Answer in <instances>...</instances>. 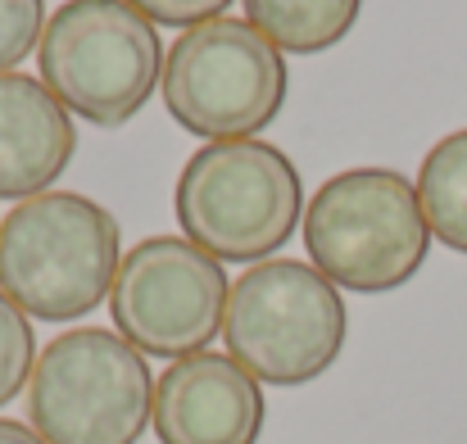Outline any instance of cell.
<instances>
[{"label": "cell", "mask_w": 467, "mask_h": 444, "mask_svg": "<svg viewBox=\"0 0 467 444\" xmlns=\"http://www.w3.org/2000/svg\"><path fill=\"white\" fill-rule=\"evenodd\" d=\"M163 105L191 137L254 141L286 105V55L250 18L186 27L163 55Z\"/></svg>", "instance_id": "cell-5"}, {"label": "cell", "mask_w": 467, "mask_h": 444, "mask_svg": "<svg viewBox=\"0 0 467 444\" xmlns=\"http://www.w3.org/2000/svg\"><path fill=\"white\" fill-rule=\"evenodd\" d=\"M78 154V123L41 77L0 73V200L46 195Z\"/></svg>", "instance_id": "cell-10"}, {"label": "cell", "mask_w": 467, "mask_h": 444, "mask_svg": "<svg viewBox=\"0 0 467 444\" xmlns=\"http://www.w3.org/2000/svg\"><path fill=\"white\" fill-rule=\"evenodd\" d=\"M177 222L218 263H268L305 222L300 168L268 141H209L177 172Z\"/></svg>", "instance_id": "cell-3"}, {"label": "cell", "mask_w": 467, "mask_h": 444, "mask_svg": "<svg viewBox=\"0 0 467 444\" xmlns=\"http://www.w3.org/2000/svg\"><path fill=\"white\" fill-rule=\"evenodd\" d=\"M155 413V377L109 326L55 336L27 381V418L46 444H137Z\"/></svg>", "instance_id": "cell-6"}, {"label": "cell", "mask_w": 467, "mask_h": 444, "mask_svg": "<svg viewBox=\"0 0 467 444\" xmlns=\"http://www.w3.org/2000/svg\"><path fill=\"white\" fill-rule=\"evenodd\" d=\"M431 241L418 186L395 168H345L305 209L309 263L336 291H400L422 273Z\"/></svg>", "instance_id": "cell-2"}, {"label": "cell", "mask_w": 467, "mask_h": 444, "mask_svg": "<svg viewBox=\"0 0 467 444\" xmlns=\"http://www.w3.org/2000/svg\"><path fill=\"white\" fill-rule=\"evenodd\" d=\"M36 367V331L32 317L0 291V408L18 399Z\"/></svg>", "instance_id": "cell-13"}, {"label": "cell", "mask_w": 467, "mask_h": 444, "mask_svg": "<svg viewBox=\"0 0 467 444\" xmlns=\"http://www.w3.org/2000/svg\"><path fill=\"white\" fill-rule=\"evenodd\" d=\"M264 386L232 354L177 358L155 381L159 444H254L264 436Z\"/></svg>", "instance_id": "cell-9"}, {"label": "cell", "mask_w": 467, "mask_h": 444, "mask_svg": "<svg viewBox=\"0 0 467 444\" xmlns=\"http://www.w3.org/2000/svg\"><path fill=\"white\" fill-rule=\"evenodd\" d=\"M363 14V0H245V18L282 55H322L340 46Z\"/></svg>", "instance_id": "cell-11"}, {"label": "cell", "mask_w": 467, "mask_h": 444, "mask_svg": "<svg viewBox=\"0 0 467 444\" xmlns=\"http://www.w3.org/2000/svg\"><path fill=\"white\" fill-rule=\"evenodd\" d=\"M137 14H146L150 23H163V27H200V23H213L227 14L232 0H128Z\"/></svg>", "instance_id": "cell-15"}, {"label": "cell", "mask_w": 467, "mask_h": 444, "mask_svg": "<svg viewBox=\"0 0 467 444\" xmlns=\"http://www.w3.org/2000/svg\"><path fill=\"white\" fill-rule=\"evenodd\" d=\"M0 444H46L27 422H14V418H0Z\"/></svg>", "instance_id": "cell-16"}, {"label": "cell", "mask_w": 467, "mask_h": 444, "mask_svg": "<svg viewBox=\"0 0 467 444\" xmlns=\"http://www.w3.org/2000/svg\"><path fill=\"white\" fill-rule=\"evenodd\" d=\"M46 18V0H0V73H14L27 55H36Z\"/></svg>", "instance_id": "cell-14"}, {"label": "cell", "mask_w": 467, "mask_h": 444, "mask_svg": "<svg viewBox=\"0 0 467 444\" xmlns=\"http://www.w3.org/2000/svg\"><path fill=\"white\" fill-rule=\"evenodd\" d=\"M163 55L155 23L128 0H64L36 46L41 82L91 128H128L146 109Z\"/></svg>", "instance_id": "cell-4"}, {"label": "cell", "mask_w": 467, "mask_h": 444, "mask_svg": "<svg viewBox=\"0 0 467 444\" xmlns=\"http://www.w3.org/2000/svg\"><path fill=\"white\" fill-rule=\"evenodd\" d=\"M119 263V222L91 195L46 191L18 200L0 222V291L27 317H87L109 299Z\"/></svg>", "instance_id": "cell-1"}, {"label": "cell", "mask_w": 467, "mask_h": 444, "mask_svg": "<svg viewBox=\"0 0 467 444\" xmlns=\"http://www.w3.org/2000/svg\"><path fill=\"white\" fill-rule=\"evenodd\" d=\"M232 282L213 254L186 236L132 245L109 286L114 331L146 358H191L213 345L227 317Z\"/></svg>", "instance_id": "cell-8"}, {"label": "cell", "mask_w": 467, "mask_h": 444, "mask_svg": "<svg viewBox=\"0 0 467 444\" xmlns=\"http://www.w3.org/2000/svg\"><path fill=\"white\" fill-rule=\"evenodd\" d=\"M413 186H418L431 236L441 245L467 254V128L441 137L422 154V168H418Z\"/></svg>", "instance_id": "cell-12"}, {"label": "cell", "mask_w": 467, "mask_h": 444, "mask_svg": "<svg viewBox=\"0 0 467 444\" xmlns=\"http://www.w3.org/2000/svg\"><path fill=\"white\" fill-rule=\"evenodd\" d=\"M340 291L300 259L254 263L232 282L223 340L259 386H309L345 349Z\"/></svg>", "instance_id": "cell-7"}]
</instances>
